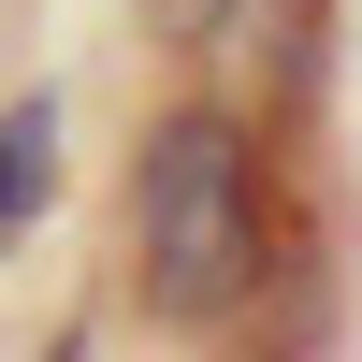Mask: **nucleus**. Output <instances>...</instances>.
Returning a JSON list of instances; mask_svg holds the SVG:
<instances>
[{
	"label": "nucleus",
	"instance_id": "7ed1b4c3",
	"mask_svg": "<svg viewBox=\"0 0 362 362\" xmlns=\"http://www.w3.org/2000/svg\"><path fill=\"white\" fill-rule=\"evenodd\" d=\"M145 15H160V44H232L261 0H145Z\"/></svg>",
	"mask_w": 362,
	"mask_h": 362
},
{
	"label": "nucleus",
	"instance_id": "f257e3e1",
	"mask_svg": "<svg viewBox=\"0 0 362 362\" xmlns=\"http://www.w3.org/2000/svg\"><path fill=\"white\" fill-rule=\"evenodd\" d=\"M131 290L174 334H218L261 290V174H247V131L218 102L160 116L131 145Z\"/></svg>",
	"mask_w": 362,
	"mask_h": 362
},
{
	"label": "nucleus",
	"instance_id": "f03ea898",
	"mask_svg": "<svg viewBox=\"0 0 362 362\" xmlns=\"http://www.w3.org/2000/svg\"><path fill=\"white\" fill-rule=\"evenodd\" d=\"M44 189H58V131H44V102H15L0 116V232H15Z\"/></svg>",
	"mask_w": 362,
	"mask_h": 362
}]
</instances>
